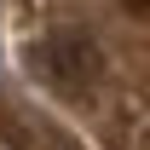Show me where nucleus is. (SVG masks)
Masks as SVG:
<instances>
[{
	"mask_svg": "<svg viewBox=\"0 0 150 150\" xmlns=\"http://www.w3.org/2000/svg\"><path fill=\"white\" fill-rule=\"evenodd\" d=\"M0 150H64V144L46 127H35L12 98H0Z\"/></svg>",
	"mask_w": 150,
	"mask_h": 150,
	"instance_id": "1",
	"label": "nucleus"
}]
</instances>
